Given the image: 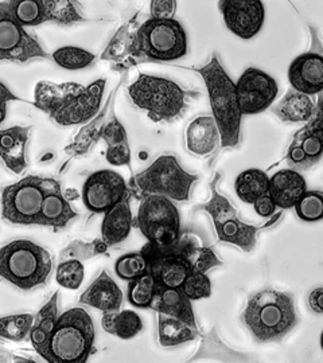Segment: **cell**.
<instances>
[{"label": "cell", "instance_id": "obj_1", "mask_svg": "<svg viewBox=\"0 0 323 363\" xmlns=\"http://www.w3.org/2000/svg\"><path fill=\"white\" fill-rule=\"evenodd\" d=\"M195 70L205 81L213 118L220 133L221 147L233 148L239 145L243 115L237 103L236 84L224 70L216 52L209 64Z\"/></svg>", "mask_w": 323, "mask_h": 363}, {"label": "cell", "instance_id": "obj_2", "mask_svg": "<svg viewBox=\"0 0 323 363\" xmlns=\"http://www.w3.org/2000/svg\"><path fill=\"white\" fill-rule=\"evenodd\" d=\"M243 322L258 342L280 339L297 325L294 296L263 289L248 301Z\"/></svg>", "mask_w": 323, "mask_h": 363}, {"label": "cell", "instance_id": "obj_3", "mask_svg": "<svg viewBox=\"0 0 323 363\" xmlns=\"http://www.w3.org/2000/svg\"><path fill=\"white\" fill-rule=\"evenodd\" d=\"M94 325L82 308L58 316L43 359L48 363H87L94 346Z\"/></svg>", "mask_w": 323, "mask_h": 363}, {"label": "cell", "instance_id": "obj_4", "mask_svg": "<svg viewBox=\"0 0 323 363\" xmlns=\"http://www.w3.org/2000/svg\"><path fill=\"white\" fill-rule=\"evenodd\" d=\"M187 52L185 28L175 19H147L131 34L129 58L136 64L174 61Z\"/></svg>", "mask_w": 323, "mask_h": 363}, {"label": "cell", "instance_id": "obj_5", "mask_svg": "<svg viewBox=\"0 0 323 363\" xmlns=\"http://www.w3.org/2000/svg\"><path fill=\"white\" fill-rule=\"evenodd\" d=\"M53 271L50 253L28 240L0 247V277L23 291L45 286Z\"/></svg>", "mask_w": 323, "mask_h": 363}, {"label": "cell", "instance_id": "obj_6", "mask_svg": "<svg viewBox=\"0 0 323 363\" xmlns=\"http://www.w3.org/2000/svg\"><path fill=\"white\" fill-rule=\"evenodd\" d=\"M197 179L198 175L182 169L175 156L162 155L148 169L133 177L128 193L139 199L147 195H160L170 201L186 202Z\"/></svg>", "mask_w": 323, "mask_h": 363}, {"label": "cell", "instance_id": "obj_7", "mask_svg": "<svg viewBox=\"0 0 323 363\" xmlns=\"http://www.w3.org/2000/svg\"><path fill=\"white\" fill-rule=\"evenodd\" d=\"M129 97L153 121H174L185 112L186 91L168 78L141 74L128 88Z\"/></svg>", "mask_w": 323, "mask_h": 363}, {"label": "cell", "instance_id": "obj_8", "mask_svg": "<svg viewBox=\"0 0 323 363\" xmlns=\"http://www.w3.org/2000/svg\"><path fill=\"white\" fill-rule=\"evenodd\" d=\"M136 226L150 244L168 247L181 234V218L177 206L165 196L147 195L139 206Z\"/></svg>", "mask_w": 323, "mask_h": 363}, {"label": "cell", "instance_id": "obj_9", "mask_svg": "<svg viewBox=\"0 0 323 363\" xmlns=\"http://www.w3.org/2000/svg\"><path fill=\"white\" fill-rule=\"evenodd\" d=\"M220 175L212 182V198L210 201L197 208L205 210L212 217L219 240L222 242H229L236 247H241L244 252H251L256 247L258 232L261 228L244 223L239 218L237 211L234 210L229 199L221 195L217 190Z\"/></svg>", "mask_w": 323, "mask_h": 363}, {"label": "cell", "instance_id": "obj_10", "mask_svg": "<svg viewBox=\"0 0 323 363\" xmlns=\"http://www.w3.org/2000/svg\"><path fill=\"white\" fill-rule=\"evenodd\" d=\"M46 178L30 175L1 193V216L13 225H40Z\"/></svg>", "mask_w": 323, "mask_h": 363}, {"label": "cell", "instance_id": "obj_11", "mask_svg": "<svg viewBox=\"0 0 323 363\" xmlns=\"http://www.w3.org/2000/svg\"><path fill=\"white\" fill-rule=\"evenodd\" d=\"M38 40L28 34L13 16L10 3H0V61L25 64L34 58H48Z\"/></svg>", "mask_w": 323, "mask_h": 363}, {"label": "cell", "instance_id": "obj_12", "mask_svg": "<svg viewBox=\"0 0 323 363\" xmlns=\"http://www.w3.org/2000/svg\"><path fill=\"white\" fill-rule=\"evenodd\" d=\"M278 84L263 70L249 67L236 84L241 115H256L271 106L278 96Z\"/></svg>", "mask_w": 323, "mask_h": 363}, {"label": "cell", "instance_id": "obj_13", "mask_svg": "<svg viewBox=\"0 0 323 363\" xmlns=\"http://www.w3.org/2000/svg\"><path fill=\"white\" fill-rule=\"evenodd\" d=\"M141 253L147 262V272L154 277L158 286L181 288L185 280L194 272L170 245L158 247L148 242Z\"/></svg>", "mask_w": 323, "mask_h": 363}, {"label": "cell", "instance_id": "obj_14", "mask_svg": "<svg viewBox=\"0 0 323 363\" xmlns=\"http://www.w3.org/2000/svg\"><path fill=\"white\" fill-rule=\"evenodd\" d=\"M128 193L124 178L111 169H102L84 183L82 201L92 213H106Z\"/></svg>", "mask_w": 323, "mask_h": 363}, {"label": "cell", "instance_id": "obj_15", "mask_svg": "<svg viewBox=\"0 0 323 363\" xmlns=\"http://www.w3.org/2000/svg\"><path fill=\"white\" fill-rule=\"evenodd\" d=\"M310 123L297 130L290 144L285 160L291 169H309L315 166L323 154V127L321 106Z\"/></svg>", "mask_w": 323, "mask_h": 363}, {"label": "cell", "instance_id": "obj_16", "mask_svg": "<svg viewBox=\"0 0 323 363\" xmlns=\"http://www.w3.org/2000/svg\"><path fill=\"white\" fill-rule=\"evenodd\" d=\"M226 27L239 38L252 39L264 23V6L260 0H221Z\"/></svg>", "mask_w": 323, "mask_h": 363}, {"label": "cell", "instance_id": "obj_17", "mask_svg": "<svg viewBox=\"0 0 323 363\" xmlns=\"http://www.w3.org/2000/svg\"><path fill=\"white\" fill-rule=\"evenodd\" d=\"M105 79L100 78L92 82L89 86H85L84 91L75 99L70 104L60 111L57 115L52 117L53 120L64 127L77 125L87 123L97 115L100 104L103 100Z\"/></svg>", "mask_w": 323, "mask_h": 363}, {"label": "cell", "instance_id": "obj_18", "mask_svg": "<svg viewBox=\"0 0 323 363\" xmlns=\"http://www.w3.org/2000/svg\"><path fill=\"white\" fill-rule=\"evenodd\" d=\"M288 79L294 91L310 97L323 91V57L321 52H305L288 69Z\"/></svg>", "mask_w": 323, "mask_h": 363}, {"label": "cell", "instance_id": "obj_19", "mask_svg": "<svg viewBox=\"0 0 323 363\" xmlns=\"http://www.w3.org/2000/svg\"><path fill=\"white\" fill-rule=\"evenodd\" d=\"M170 247L190 265L194 272L207 273L213 267L222 264L213 249L205 244L202 237L190 230L181 232L178 240Z\"/></svg>", "mask_w": 323, "mask_h": 363}, {"label": "cell", "instance_id": "obj_20", "mask_svg": "<svg viewBox=\"0 0 323 363\" xmlns=\"http://www.w3.org/2000/svg\"><path fill=\"white\" fill-rule=\"evenodd\" d=\"M77 217V213L72 208L69 201H66L60 182L46 178L45 196L40 210V225L50 226L58 230L65 228L70 220Z\"/></svg>", "mask_w": 323, "mask_h": 363}, {"label": "cell", "instance_id": "obj_21", "mask_svg": "<svg viewBox=\"0 0 323 363\" xmlns=\"http://www.w3.org/2000/svg\"><path fill=\"white\" fill-rule=\"evenodd\" d=\"M84 89L85 86L76 82L53 84L49 81H40L35 86L34 105L53 117L77 99Z\"/></svg>", "mask_w": 323, "mask_h": 363}, {"label": "cell", "instance_id": "obj_22", "mask_svg": "<svg viewBox=\"0 0 323 363\" xmlns=\"http://www.w3.org/2000/svg\"><path fill=\"white\" fill-rule=\"evenodd\" d=\"M306 191V179L295 169H282L270 179L268 194L271 195L276 208H294Z\"/></svg>", "mask_w": 323, "mask_h": 363}, {"label": "cell", "instance_id": "obj_23", "mask_svg": "<svg viewBox=\"0 0 323 363\" xmlns=\"http://www.w3.org/2000/svg\"><path fill=\"white\" fill-rule=\"evenodd\" d=\"M124 295L114 279L103 271L92 283L91 286L81 295L80 303L91 306L104 313L116 312L123 304Z\"/></svg>", "mask_w": 323, "mask_h": 363}, {"label": "cell", "instance_id": "obj_24", "mask_svg": "<svg viewBox=\"0 0 323 363\" xmlns=\"http://www.w3.org/2000/svg\"><path fill=\"white\" fill-rule=\"evenodd\" d=\"M30 127L15 125L0 130V157L6 167L13 174H22L27 169L26 145Z\"/></svg>", "mask_w": 323, "mask_h": 363}, {"label": "cell", "instance_id": "obj_25", "mask_svg": "<svg viewBox=\"0 0 323 363\" xmlns=\"http://www.w3.org/2000/svg\"><path fill=\"white\" fill-rule=\"evenodd\" d=\"M131 194L127 193L124 198L105 213L103 225H102V234L103 242L106 247H114L124 241L132 229V213L129 206Z\"/></svg>", "mask_w": 323, "mask_h": 363}, {"label": "cell", "instance_id": "obj_26", "mask_svg": "<svg viewBox=\"0 0 323 363\" xmlns=\"http://www.w3.org/2000/svg\"><path fill=\"white\" fill-rule=\"evenodd\" d=\"M151 308L163 315L175 318L187 325L197 327L192 301L180 288L156 286V294Z\"/></svg>", "mask_w": 323, "mask_h": 363}, {"label": "cell", "instance_id": "obj_27", "mask_svg": "<svg viewBox=\"0 0 323 363\" xmlns=\"http://www.w3.org/2000/svg\"><path fill=\"white\" fill-rule=\"evenodd\" d=\"M220 133L212 116L197 117L186 130V144L190 152L207 156L219 145Z\"/></svg>", "mask_w": 323, "mask_h": 363}, {"label": "cell", "instance_id": "obj_28", "mask_svg": "<svg viewBox=\"0 0 323 363\" xmlns=\"http://www.w3.org/2000/svg\"><path fill=\"white\" fill-rule=\"evenodd\" d=\"M58 296L60 294L57 291L50 300L39 310L28 334L34 350L37 351L42 358L46 352L49 339L52 337L54 325L58 319Z\"/></svg>", "mask_w": 323, "mask_h": 363}, {"label": "cell", "instance_id": "obj_29", "mask_svg": "<svg viewBox=\"0 0 323 363\" xmlns=\"http://www.w3.org/2000/svg\"><path fill=\"white\" fill-rule=\"evenodd\" d=\"M271 111L285 123H302L314 116L315 105L309 96L290 91L279 104L272 106Z\"/></svg>", "mask_w": 323, "mask_h": 363}, {"label": "cell", "instance_id": "obj_30", "mask_svg": "<svg viewBox=\"0 0 323 363\" xmlns=\"http://www.w3.org/2000/svg\"><path fill=\"white\" fill-rule=\"evenodd\" d=\"M159 343L165 347L190 342L198 337V328L175 318L159 313L158 316Z\"/></svg>", "mask_w": 323, "mask_h": 363}, {"label": "cell", "instance_id": "obj_31", "mask_svg": "<svg viewBox=\"0 0 323 363\" xmlns=\"http://www.w3.org/2000/svg\"><path fill=\"white\" fill-rule=\"evenodd\" d=\"M115 97V91L111 96V100L104 106L103 111L97 115L96 118H93L89 124H87L82 130H80L75 142L66 147V154L70 156L84 155L87 154L92 148L93 144L97 143L102 139V133H103L104 127H105V117L108 108L111 105L112 99Z\"/></svg>", "mask_w": 323, "mask_h": 363}, {"label": "cell", "instance_id": "obj_32", "mask_svg": "<svg viewBox=\"0 0 323 363\" xmlns=\"http://www.w3.org/2000/svg\"><path fill=\"white\" fill-rule=\"evenodd\" d=\"M268 175L264 171L258 169H246L241 172L234 183L236 193L246 203H255V201L261 195L268 193Z\"/></svg>", "mask_w": 323, "mask_h": 363}, {"label": "cell", "instance_id": "obj_33", "mask_svg": "<svg viewBox=\"0 0 323 363\" xmlns=\"http://www.w3.org/2000/svg\"><path fill=\"white\" fill-rule=\"evenodd\" d=\"M103 328L120 339H131L143 330V322L136 312H106L103 315Z\"/></svg>", "mask_w": 323, "mask_h": 363}, {"label": "cell", "instance_id": "obj_34", "mask_svg": "<svg viewBox=\"0 0 323 363\" xmlns=\"http://www.w3.org/2000/svg\"><path fill=\"white\" fill-rule=\"evenodd\" d=\"M132 23H133V21L123 25L117 30L115 37L109 42V45L106 46V49L104 50L103 55H102V60L104 61L116 62L117 65L114 66V69H116V70L128 69L131 66H135V62L129 58L128 55Z\"/></svg>", "mask_w": 323, "mask_h": 363}, {"label": "cell", "instance_id": "obj_35", "mask_svg": "<svg viewBox=\"0 0 323 363\" xmlns=\"http://www.w3.org/2000/svg\"><path fill=\"white\" fill-rule=\"evenodd\" d=\"M45 10V22L58 25H73L84 22V13L78 1L72 0H42Z\"/></svg>", "mask_w": 323, "mask_h": 363}, {"label": "cell", "instance_id": "obj_36", "mask_svg": "<svg viewBox=\"0 0 323 363\" xmlns=\"http://www.w3.org/2000/svg\"><path fill=\"white\" fill-rule=\"evenodd\" d=\"M155 294V280L148 272L131 280L128 283V301L138 308H151Z\"/></svg>", "mask_w": 323, "mask_h": 363}, {"label": "cell", "instance_id": "obj_37", "mask_svg": "<svg viewBox=\"0 0 323 363\" xmlns=\"http://www.w3.org/2000/svg\"><path fill=\"white\" fill-rule=\"evenodd\" d=\"M9 3L13 16L22 26H38L45 23L42 0H13Z\"/></svg>", "mask_w": 323, "mask_h": 363}, {"label": "cell", "instance_id": "obj_38", "mask_svg": "<svg viewBox=\"0 0 323 363\" xmlns=\"http://www.w3.org/2000/svg\"><path fill=\"white\" fill-rule=\"evenodd\" d=\"M34 318L30 313L0 318V337L11 342H22L30 334Z\"/></svg>", "mask_w": 323, "mask_h": 363}, {"label": "cell", "instance_id": "obj_39", "mask_svg": "<svg viewBox=\"0 0 323 363\" xmlns=\"http://www.w3.org/2000/svg\"><path fill=\"white\" fill-rule=\"evenodd\" d=\"M53 60L57 62V65L67 70H80L92 65L94 55L80 48L66 46L53 52Z\"/></svg>", "mask_w": 323, "mask_h": 363}, {"label": "cell", "instance_id": "obj_40", "mask_svg": "<svg viewBox=\"0 0 323 363\" xmlns=\"http://www.w3.org/2000/svg\"><path fill=\"white\" fill-rule=\"evenodd\" d=\"M297 216L306 222H317L323 218V196L321 191H306L294 206Z\"/></svg>", "mask_w": 323, "mask_h": 363}, {"label": "cell", "instance_id": "obj_41", "mask_svg": "<svg viewBox=\"0 0 323 363\" xmlns=\"http://www.w3.org/2000/svg\"><path fill=\"white\" fill-rule=\"evenodd\" d=\"M115 272L120 279L131 281L147 273V262L141 252L127 253L117 259Z\"/></svg>", "mask_w": 323, "mask_h": 363}, {"label": "cell", "instance_id": "obj_42", "mask_svg": "<svg viewBox=\"0 0 323 363\" xmlns=\"http://www.w3.org/2000/svg\"><path fill=\"white\" fill-rule=\"evenodd\" d=\"M58 284L67 289H77L84 280V265L80 259H66L57 268Z\"/></svg>", "mask_w": 323, "mask_h": 363}, {"label": "cell", "instance_id": "obj_43", "mask_svg": "<svg viewBox=\"0 0 323 363\" xmlns=\"http://www.w3.org/2000/svg\"><path fill=\"white\" fill-rule=\"evenodd\" d=\"M182 292L190 301L199 298H210L212 295V284L207 273L193 272L182 284Z\"/></svg>", "mask_w": 323, "mask_h": 363}, {"label": "cell", "instance_id": "obj_44", "mask_svg": "<svg viewBox=\"0 0 323 363\" xmlns=\"http://www.w3.org/2000/svg\"><path fill=\"white\" fill-rule=\"evenodd\" d=\"M108 247L103 242V240H94L92 244H84V242H73L70 247L65 250V259L72 257V259H91L94 255L104 253Z\"/></svg>", "mask_w": 323, "mask_h": 363}, {"label": "cell", "instance_id": "obj_45", "mask_svg": "<svg viewBox=\"0 0 323 363\" xmlns=\"http://www.w3.org/2000/svg\"><path fill=\"white\" fill-rule=\"evenodd\" d=\"M102 139L106 143L108 148L116 147L120 144L128 143L127 132L121 125V123L115 117L114 112H112L111 121H108V124H105V127H104Z\"/></svg>", "mask_w": 323, "mask_h": 363}, {"label": "cell", "instance_id": "obj_46", "mask_svg": "<svg viewBox=\"0 0 323 363\" xmlns=\"http://www.w3.org/2000/svg\"><path fill=\"white\" fill-rule=\"evenodd\" d=\"M153 19H174L177 13L175 0H153L150 4Z\"/></svg>", "mask_w": 323, "mask_h": 363}, {"label": "cell", "instance_id": "obj_47", "mask_svg": "<svg viewBox=\"0 0 323 363\" xmlns=\"http://www.w3.org/2000/svg\"><path fill=\"white\" fill-rule=\"evenodd\" d=\"M105 157L112 166H131V150L129 144L124 143L108 148Z\"/></svg>", "mask_w": 323, "mask_h": 363}, {"label": "cell", "instance_id": "obj_48", "mask_svg": "<svg viewBox=\"0 0 323 363\" xmlns=\"http://www.w3.org/2000/svg\"><path fill=\"white\" fill-rule=\"evenodd\" d=\"M255 210H256V213H258L260 217H264V218H268V217H272L273 216V213L276 211V205H275V202L272 201L271 195L264 194L261 195L260 198H258L256 201H255Z\"/></svg>", "mask_w": 323, "mask_h": 363}, {"label": "cell", "instance_id": "obj_49", "mask_svg": "<svg viewBox=\"0 0 323 363\" xmlns=\"http://www.w3.org/2000/svg\"><path fill=\"white\" fill-rule=\"evenodd\" d=\"M11 100H19L11 91H9L1 82H0V124L4 121L7 113V103Z\"/></svg>", "mask_w": 323, "mask_h": 363}, {"label": "cell", "instance_id": "obj_50", "mask_svg": "<svg viewBox=\"0 0 323 363\" xmlns=\"http://www.w3.org/2000/svg\"><path fill=\"white\" fill-rule=\"evenodd\" d=\"M322 288H317V289H314V291L311 292L310 295H309V306H310V308L312 311H315L317 313H322Z\"/></svg>", "mask_w": 323, "mask_h": 363}, {"label": "cell", "instance_id": "obj_51", "mask_svg": "<svg viewBox=\"0 0 323 363\" xmlns=\"http://www.w3.org/2000/svg\"><path fill=\"white\" fill-rule=\"evenodd\" d=\"M15 363H38L34 359H27V358H16Z\"/></svg>", "mask_w": 323, "mask_h": 363}]
</instances>
